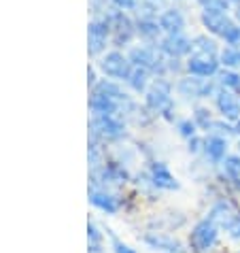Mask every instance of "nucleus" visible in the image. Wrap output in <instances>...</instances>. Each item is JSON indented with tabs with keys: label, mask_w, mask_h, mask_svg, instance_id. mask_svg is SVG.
<instances>
[{
	"label": "nucleus",
	"mask_w": 240,
	"mask_h": 253,
	"mask_svg": "<svg viewBox=\"0 0 240 253\" xmlns=\"http://www.w3.org/2000/svg\"><path fill=\"white\" fill-rule=\"evenodd\" d=\"M202 22H204V26H206L210 32L221 34V37H225V34L234 28L230 24V19L225 17L223 11H210V9H206V11H204V15H202Z\"/></svg>",
	"instance_id": "obj_1"
},
{
	"label": "nucleus",
	"mask_w": 240,
	"mask_h": 253,
	"mask_svg": "<svg viewBox=\"0 0 240 253\" xmlns=\"http://www.w3.org/2000/svg\"><path fill=\"white\" fill-rule=\"evenodd\" d=\"M189 70L196 75H202V77H208L217 70V62L213 58H194L189 62Z\"/></svg>",
	"instance_id": "obj_2"
},
{
	"label": "nucleus",
	"mask_w": 240,
	"mask_h": 253,
	"mask_svg": "<svg viewBox=\"0 0 240 253\" xmlns=\"http://www.w3.org/2000/svg\"><path fill=\"white\" fill-rule=\"evenodd\" d=\"M104 70L111 75L123 77V75H128V64H125V60L119 53H111L107 58V62H104Z\"/></svg>",
	"instance_id": "obj_3"
},
{
	"label": "nucleus",
	"mask_w": 240,
	"mask_h": 253,
	"mask_svg": "<svg viewBox=\"0 0 240 253\" xmlns=\"http://www.w3.org/2000/svg\"><path fill=\"white\" fill-rule=\"evenodd\" d=\"M160 24H161V28H164V30H168V32L174 34V32H179L181 28H183V17H181L179 11H166L164 15H161Z\"/></svg>",
	"instance_id": "obj_4"
},
{
	"label": "nucleus",
	"mask_w": 240,
	"mask_h": 253,
	"mask_svg": "<svg viewBox=\"0 0 240 253\" xmlns=\"http://www.w3.org/2000/svg\"><path fill=\"white\" fill-rule=\"evenodd\" d=\"M164 49L168 53H172V55H181V53L189 51V43L183 37H179V34H172L170 39L164 41Z\"/></svg>",
	"instance_id": "obj_5"
},
{
	"label": "nucleus",
	"mask_w": 240,
	"mask_h": 253,
	"mask_svg": "<svg viewBox=\"0 0 240 253\" xmlns=\"http://www.w3.org/2000/svg\"><path fill=\"white\" fill-rule=\"evenodd\" d=\"M219 109L223 111L228 117H238V113H240V104H238V100L232 94H221L219 96Z\"/></svg>",
	"instance_id": "obj_6"
},
{
	"label": "nucleus",
	"mask_w": 240,
	"mask_h": 253,
	"mask_svg": "<svg viewBox=\"0 0 240 253\" xmlns=\"http://www.w3.org/2000/svg\"><path fill=\"white\" fill-rule=\"evenodd\" d=\"M194 241L198 247H208V245L215 241V230L210 228L208 223H202V226H198V230L194 232Z\"/></svg>",
	"instance_id": "obj_7"
},
{
	"label": "nucleus",
	"mask_w": 240,
	"mask_h": 253,
	"mask_svg": "<svg viewBox=\"0 0 240 253\" xmlns=\"http://www.w3.org/2000/svg\"><path fill=\"white\" fill-rule=\"evenodd\" d=\"M104 39H107V26L104 24H94L89 28V43H91V51H98L102 47Z\"/></svg>",
	"instance_id": "obj_8"
},
{
	"label": "nucleus",
	"mask_w": 240,
	"mask_h": 253,
	"mask_svg": "<svg viewBox=\"0 0 240 253\" xmlns=\"http://www.w3.org/2000/svg\"><path fill=\"white\" fill-rule=\"evenodd\" d=\"M223 151H225V145H223V140H219V138H213V140H208V153L213 156L215 160H219L223 156Z\"/></svg>",
	"instance_id": "obj_9"
},
{
	"label": "nucleus",
	"mask_w": 240,
	"mask_h": 253,
	"mask_svg": "<svg viewBox=\"0 0 240 253\" xmlns=\"http://www.w3.org/2000/svg\"><path fill=\"white\" fill-rule=\"evenodd\" d=\"M200 4L210 11H228V0H200Z\"/></svg>",
	"instance_id": "obj_10"
},
{
	"label": "nucleus",
	"mask_w": 240,
	"mask_h": 253,
	"mask_svg": "<svg viewBox=\"0 0 240 253\" xmlns=\"http://www.w3.org/2000/svg\"><path fill=\"white\" fill-rule=\"evenodd\" d=\"M223 62L228 66H240V51L238 49H228V51H223Z\"/></svg>",
	"instance_id": "obj_11"
},
{
	"label": "nucleus",
	"mask_w": 240,
	"mask_h": 253,
	"mask_svg": "<svg viewBox=\"0 0 240 253\" xmlns=\"http://www.w3.org/2000/svg\"><path fill=\"white\" fill-rule=\"evenodd\" d=\"M155 179H158V183L160 185H164V187H174V181L170 179V174H168L166 170H155Z\"/></svg>",
	"instance_id": "obj_12"
},
{
	"label": "nucleus",
	"mask_w": 240,
	"mask_h": 253,
	"mask_svg": "<svg viewBox=\"0 0 240 253\" xmlns=\"http://www.w3.org/2000/svg\"><path fill=\"white\" fill-rule=\"evenodd\" d=\"M223 83L225 85H232V87H240V77L234 75V73H223Z\"/></svg>",
	"instance_id": "obj_13"
},
{
	"label": "nucleus",
	"mask_w": 240,
	"mask_h": 253,
	"mask_svg": "<svg viewBox=\"0 0 240 253\" xmlns=\"http://www.w3.org/2000/svg\"><path fill=\"white\" fill-rule=\"evenodd\" d=\"M132 58L136 60L138 64H149V62H151L149 51H134V53H132Z\"/></svg>",
	"instance_id": "obj_14"
},
{
	"label": "nucleus",
	"mask_w": 240,
	"mask_h": 253,
	"mask_svg": "<svg viewBox=\"0 0 240 253\" xmlns=\"http://www.w3.org/2000/svg\"><path fill=\"white\" fill-rule=\"evenodd\" d=\"M225 39H228L232 45H240V28H232V30L225 34Z\"/></svg>",
	"instance_id": "obj_15"
},
{
	"label": "nucleus",
	"mask_w": 240,
	"mask_h": 253,
	"mask_svg": "<svg viewBox=\"0 0 240 253\" xmlns=\"http://www.w3.org/2000/svg\"><path fill=\"white\" fill-rule=\"evenodd\" d=\"M145 79V73H136V75H134V85H136V87H143V81Z\"/></svg>",
	"instance_id": "obj_16"
},
{
	"label": "nucleus",
	"mask_w": 240,
	"mask_h": 253,
	"mask_svg": "<svg viewBox=\"0 0 240 253\" xmlns=\"http://www.w3.org/2000/svg\"><path fill=\"white\" fill-rule=\"evenodd\" d=\"M115 2H117L119 6H132V4H134V0H115Z\"/></svg>",
	"instance_id": "obj_17"
},
{
	"label": "nucleus",
	"mask_w": 240,
	"mask_h": 253,
	"mask_svg": "<svg viewBox=\"0 0 240 253\" xmlns=\"http://www.w3.org/2000/svg\"><path fill=\"white\" fill-rule=\"evenodd\" d=\"M238 130H240V124H238Z\"/></svg>",
	"instance_id": "obj_18"
}]
</instances>
